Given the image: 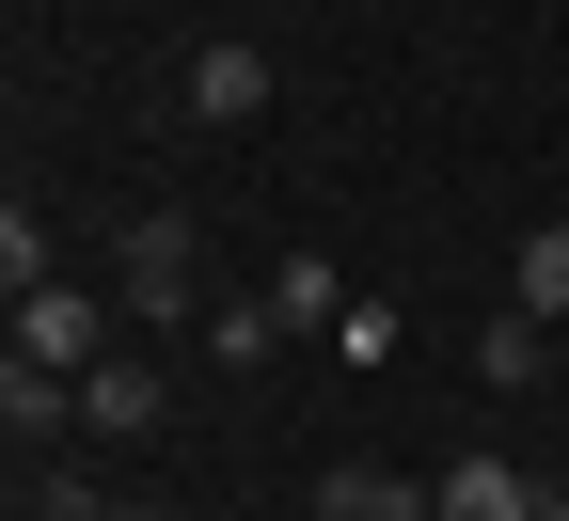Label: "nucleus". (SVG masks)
<instances>
[{
    "label": "nucleus",
    "mask_w": 569,
    "mask_h": 521,
    "mask_svg": "<svg viewBox=\"0 0 569 521\" xmlns=\"http://www.w3.org/2000/svg\"><path fill=\"white\" fill-rule=\"evenodd\" d=\"M111 284H127L142 317H190V221H174V206H142L127 238H111Z\"/></svg>",
    "instance_id": "f257e3e1"
},
{
    "label": "nucleus",
    "mask_w": 569,
    "mask_h": 521,
    "mask_svg": "<svg viewBox=\"0 0 569 521\" xmlns=\"http://www.w3.org/2000/svg\"><path fill=\"white\" fill-rule=\"evenodd\" d=\"M17 348L48 363V380H96V363H111L96 348V284H32V301H17Z\"/></svg>",
    "instance_id": "f03ea898"
},
{
    "label": "nucleus",
    "mask_w": 569,
    "mask_h": 521,
    "mask_svg": "<svg viewBox=\"0 0 569 521\" xmlns=\"http://www.w3.org/2000/svg\"><path fill=\"white\" fill-rule=\"evenodd\" d=\"M427 521H538V474L522 459H459V474H427Z\"/></svg>",
    "instance_id": "7ed1b4c3"
},
{
    "label": "nucleus",
    "mask_w": 569,
    "mask_h": 521,
    "mask_svg": "<svg viewBox=\"0 0 569 521\" xmlns=\"http://www.w3.org/2000/svg\"><path fill=\"white\" fill-rule=\"evenodd\" d=\"M190 111H206V127H253V111H269V48H238V32H222V48L190 63Z\"/></svg>",
    "instance_id": "20e7f679"
},
{
    "label": "nucleus",
    "mask_w": 569,
    "mask_h": 521,
    "mask_svg": "<svg viewBox=\"0 0 569 521\" xmlns=\"http://www.w3.org/2000/svg\"><path fill=\"white\" fill-rule=\"evenodd\" d=\"M80 411H96V442H142V427L174 411V395H159V363H127V348H111L96 380H80Z\"/></svg>",
    "instance_id": "39448f33"
},
{
    "label": "nucleus",
    "mask_w": 569,
    "mask_h": 521,
    "mask_svg": "<svg viewBox=\"0 0 569 521\" xmlns=\"http://www.w3.org/2000/svg\"><path fill=\"white\" fill-rule=\"evenodd\" d=\"M538 363H553V317H522V301H507V317H475V380H490V395H522Z\"/></svg>",
    "instance_id": "423d86ee"
},
{
    "label": "nucleus",
    "mask_w": 569,
    "mask_h": 521,
    "mask_svg": "<svg viewBox=\"0 0 569 521\" xmlns=\"http://www.w3.org/2000/svg\"><path fill=\"white\" fill-rule=\"evenodd\" d=\"M507 301H522V317H569V221H522V253H507Z\"/></svg>",
    "instance_id": "0eeeda50"
},
{
    "label": "nucleus",
    "mask_w": 569,
    "mask_h": 521,
    "mask_svg": "<svg viewBox=\"0 0 569 521\" xmlns=\"http://www.w3.org/2000/svg\"><path fill=\"white\" fill-rule=\"evenodd\" d=\"M269 317H284V332H332V317H348L332 253H284V269H269Z\"/></svg>",
    "instance_id": "6e6552de"
},
{
    "label": "nucleus",
    "mask_w": 569,
    "mask_h": 521,
    "mask_svg": "<svg viewBox=\"0 0 569 521\" xmlns=\"http://www.w3.org/2000/svg\"><path fill=\"white\" fill-rule=\"evenodd\" d=\"M206 348H222V363H238V380H253V363L284 348V317H269V284H253V301H206Z\"/></svg>",
    "instance_id": "1a4fd4ad"
},
{
    "label": "nucleus",
    "mask_w": 569,
    "mask_h": 521,
    "mask_svg": "<svg viewBox=\"0 0 569 521\" xmlns=\"http://www.w3.org/2000/svg\"><path fill=\"white\" fill-rule=\"evenodd\" d=\"M48 411H80V380H48L32 348H0V427H48Z\"/></svg>",
    "instance_id": "9d476101"
},
{
    "label": "nucleus",
    "mask_w": 569,
    "mask_h": 521,
    "mask_svg": "<svg viewBox=\"0 0 569 521\" xmlns=\"http://www.w3.org/2000/svg\"><path fill=\"white\" fill-rule=\"evenodd\" d=\"M317 505H332V521H427V490H411V474H332Z\"/></svg>",
    "instance_id": "9b49d317"
},
{
    "label": "nucleus",
    "mask_w": 569,
    "mask_h": 521,
    "mask_svg": "<svg viewBox=\"0 0 569 521\" xmlns=\"http://www.w3.org/2000/svg\"><path fill=\"white\" fill-rule=\"evenodd\" d=\"M32 284H48V221L0 206V301H32Z\"/></svg>",
    "instance_id": "f8f14e48"
},
{
    "label": "nucleus",
    "mask_w": 569,
    "mask_h": 521,
    "mask_svg": "<svg viewBox=\"0 0 569 521\" xmlns=\"http://www.w3.org/2000/svg\"><path fill=\"white\" fill-rule=\"evenodd\" d=\"M396 332H411L396 301H348V317H332V348H348V363H396Z\"/></svg>",
    "instance_id": "ddd939ff"
},
{
    "label": "nucleus",
    "mask_w": 569,
    "mask_h": 521,
    "mask_svg": "<svg viewBox=\"0 0 569 521\" xmlns=\"http://www.w3.org/2000/svg\"><path fill=\"white\" fill-rule=\"evenodd\" d=\"M32 521H111V490H96V474H48V505H32Z\"/></svg>",
    "instance_id": "4468645a"
},
{
    "label": "nucleus",
    "mask_w": 569,
    "mask_h": 521,
    "mask_svg": "<svg viewBox=\"0 0 569 521\" xmlns=\"http://www.w3.org/2000/svg\"><path fill=\"white\" fill-rule=\"evenodd\" d=\"M538 521H569V490H538Z\"/></svg>",
    "instance_id": "2eb2a0df"
},
{
    "label": "nucleus",
    "mask_w": 569,
    "mask_h": 521,
    "mask_svg": "<svg viewBox=\"0 0 569 521\" xmlns=\"http://www.w3.org/2000/svg\"><path fill=\"white\" fill-rule=\"evenodd\" d=\"M317 521H332V505H317Z\"/></svg>",
    "instance_id": "dca6fc26"
}]
</instances>
